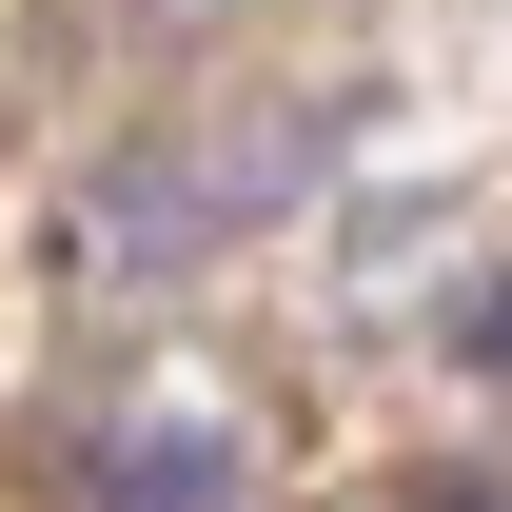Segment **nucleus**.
<instances>
[{
  "mask_svg": "<svg viewBox=\"0 0 512 512\" xmlns=\"http://www.w3.org/2000/svg\"><path fill=\"white\" fill-rule=\"evenodd\" d=\"M119 512H217V453H197V434H138L119 453Z\"/></svg>",
  "mask_w": 512,
  "mask_h": 512,
  "instance_id": "obj_1",
  "label": "nucleus"
},
{
  "mask_svg": "<svg viewBox=\"0 0 512 512\" xmlns=\"http://www.w3.org/2000/svg\"><path fill=\"white\" fill-rule=\"evenodd\" d=\"M434 512H493V493H434Z\"/></svg>",
  "mask_w": 512,
  "mask_h": 512,
  "instance_id": "obj_2",
  "label": "nucleus"
}]
</instances>
